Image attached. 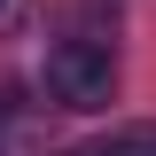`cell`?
<instances>
[{
  "label": "cell",
  "mask_w": 156,
  "mask_h": 156,
  "mask_svg": "<svg viewBox=\"0 0 156 156\" xmlns=\"http://www.w3.org/2000/svg\"><path fill=\"white\" fill-rule=\"evenodd\" d=\"M47 94H55L62 109H101V101L117 94L109 47H94V39H62V47H47Z\"/></svg>",
  "instance_id": "6da1fadb"
},
{
  "label": "cell",
  "mask_w": 156,
  "mask_h": 156,
  "mask_svg": "<svg viewBox=\"0 0 156 156\" xmlns=\"http://www.w3.org/2000/svg\"><path fill=\"white\" fill-rule=\"evenodd\" d=\"M78 156H156V117H140V125H109V133H94Z\"/></svg>",
  "instance_id": "7a4b0ae2"
}]
</instances>
